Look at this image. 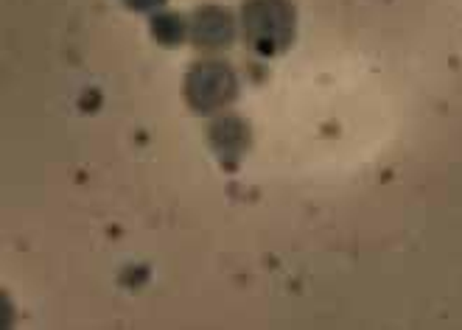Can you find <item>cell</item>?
<instances>
[{"mask_svg":"<svg viewBox=\"0 0 462 330\" xmlns=\"http://www.w3.org/2000/svg\"><path fill=\"white\" fill-rule=\"evenodd\" d=\"M294 6L291 0H244L241 32L247 45L263 57L283 53L294 40Z\"/></svg>","mask_w":462,"mask_h":330,"instance_id":"6da1fadb","label":"cell"},{"mask_svg":"<svg viewBox=\"0 0 462 330\" xmlns=\"http://www.w3.org/2000/svg\"><path fill=\"white\" fill-rule=\"evenodd\" d=\"M238 93V78L225 62H199L191 68L185 78V98L191 104V109L202 115L219 113L222 106H227Z\"/></svg>","mask_w":462,"mask_h":330,"instance_id":"7a4b0ae2","label":"cell"},{"mask_svg":"<svg viewBox=\"0 0 462 330\" xmlns=\"http://www.w3.org/2000/svg\"><path fill=\"white\" fill-rule=\"evenodd\" d=\"M191 40L197 48H227L236 40V20L222 6H202L191 17Z\"/></svg>","mask_w":462,"mask_h":330,"instance_id":"3957f363","label":"cell"},{"mask_svg":"<svg viewBox=\"0 0 462 330\" xmlns=\"http://www.w3.org/2000/svg\"><path fill=\"white\" fill-rule=\"evenodd\" d=\"M210 146L222 157H241L247 146V129L236 115H222L210 126Z\"/></svg>","mask_w":462,"mask_h":330,"instance_id":"277c9868","label":"cell"},{"mask_svg":"<svg viewBox=\"0 0 462 330\" xmlns=\"http://www.w3.org/2000/svg\"><path fill=\"white\" fill-rule=\"evenodd\" d=\"M152 32H154V37L162 42V45H180L182 40H185V23H182V17L180 14H174V12H166V14H157L154 20H152Z\"/></svg>","mask_w":462,"mask_h":330,"instance_id":"5b68a950","label":"cell"},{"mask_svg":"<svg viewBox=\"0 0 462 330\" xmlns=\"http://www.w3.org/2000/svg\"><path fill=\"white\" fill-rule=\"evenodd\" d=\"M124 4H126L129 9L149 12V9H157V6H162V4H166V0H124Z\"/></svg>","mask_w":462,"mask_h":330,"instance_id":"8992f818","label":"cell"}]
</instances>
